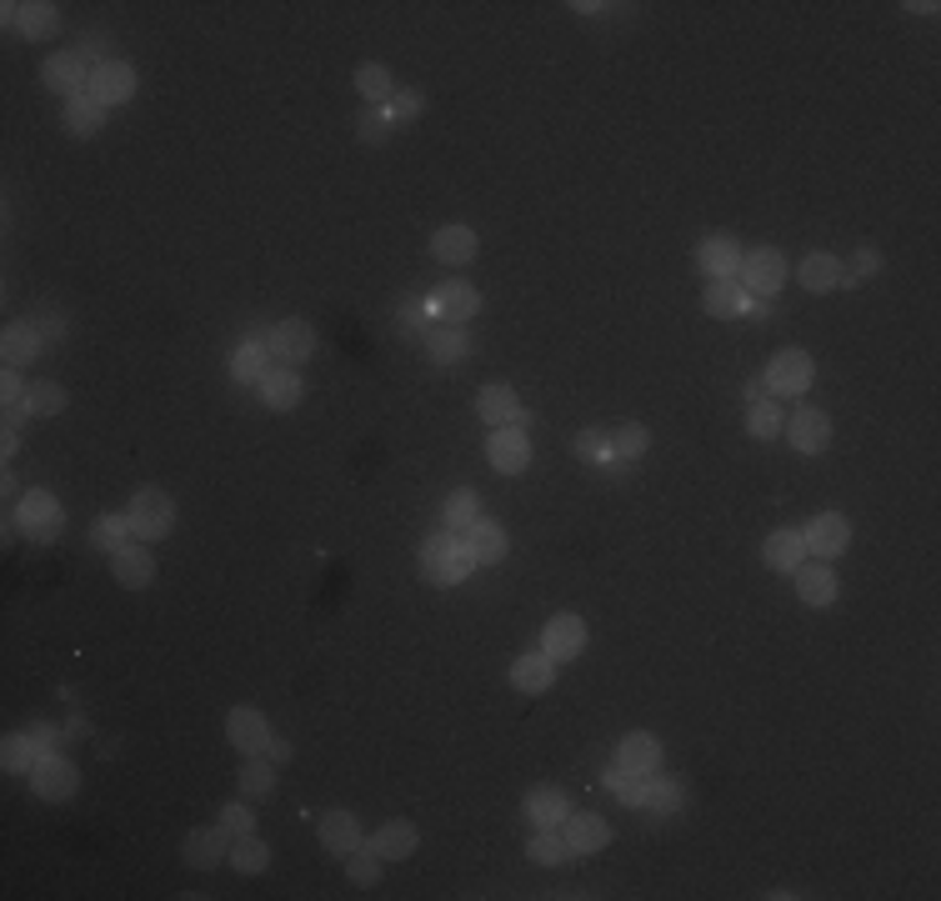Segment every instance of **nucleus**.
I'll list each match as a JSON object with an SVG mask.
<instances>
[{
    "label": "nucleus",
    "mask_w": 941,
    "mask_h": 901,
    "mask_svg": "<svg viewBox=\"0 0 941 901\" xmlns=\"http://www.w3.org/2000/svg\"><path fill=\"white\" fill-rule=\"evenodd\" d=\"M231 841H236V836H231L226 826H201V832H191L181 841V857H185V867L211 871V867H221V861H231Z\"/></svg>",
    "instance_id": "obj_10"
},
{
    "label": "nucleus",
    "mask_w": 941,
    "mask_h": 901,
    "mask_svg": "<svg viewBox=\"0 0 941 901\" xmlns=\"http://www.w3.org/2000/svg\"><path fill=\"white\" fill-rule=\"evenodd\" d=\"M801 561H806V541H801V532L781 526V532L767 536V566L771 571H796Z\"/></svg>",
    "instance_id": "obj_34"
},
{
    "label": "nucleus",
    "mask_w": 941,
    "mask_h": 901,
    "mask_svg": "<svg viewBox=\"0 0 941 901\" xmlns=\"http://www.w3.org/2000/svg\"><path fill=\"white\" fill-rule=\"evenodd\" d=\"M31 792L41 796V802H71V796L81 792V771L71 766L61 751H55V757H41L31 771Z\"/></svg>",
    "instance_id": "obj_7"
},
{
    "label": "nucleus",
    "mask_w": 941,
    "mask_h": 901,
    "mask_svg": "<svg viewBox=\"0 0 941 901\" xmlns=\"http://www.w3.org/2000/svg\"><path fill=\"white\" fill-rule=\"evenodd\" d=\"M747 301L751 296L741 291V281H706V291H702V305L716 321H736V315L747 311Z\"/></svg>",
    "instance_id": "obj_33"
},
{
    "label": "nucleus",
    "mask_w": 941,
    "mask_h": 901,
    "mask_svg": "<svg viewBox=\"0 0 941 901\" xmlns=\"http://www.w3.org/2000/svg\"><path fill=\"white\" fill-rule=\"evenodd\" d=\"M787 436H791V451H801V457H816V451H826V446H832V416L812 411V406H801V411H791Z\"/></svg>",
    "instance_id": "obj_14"
},
{
    "label": "nucleus",
    "mask_w": 941,
    "mask_h": 901,
    "mask_svg": "<svg viewBox=\"0 0 941 901\" xmlns=\"http://www.w3.org/2000/svg\"><path fill=\"white\" fill-rule=\"evenodd\" d=\"M0 401H6V411L25 401V380L15 376V371H6V380H0Z\"/></svg>",
    "instance_id": "obj_57"
},
{
    "label": "nucleus",
    "mask_w": 941,
    "mask_h": 901,
    "mask_svg": "<svg viewBox=\"0 0 941 901\" xmlns=\"http://www.w3.org/2000/svg\"><path fill=\"white\" fill-rule=\"evenodd\" d=\"M86 96L96 100V106H126V100L136 96V71H130L126 61H96V66H90Z\"/></svg>",
    "instance_id": "obj_8"
},
{
    "label": "nucleus",
    "mask_w": 941,
    "mask_h": 901,
    "mask_svg": "<svg viewBox=\"0 0 941 901\" xmlns=\"http://www.w3.org/2000/svg\"><path fill=\"white\" fill-rule=\"evenodd\" d=\"M646 446H651V431L641 421H627V426H617V431H611V457H617V461L646 457Z\"/></svg>",
    "instance_id": "obj_45"
},
{
    "label": "nucleus",
    "mask_w": 941,
    "mask_h": 901,
    "mask_svg": "<svg viewBox=\"0 0 941 901\" xmlns=\"http://www.w3.org/2000/svg\"><path fill=\"white\" fill-rule=\"evenodd\" d=\"M0 451H6V457H15V451H21V436H15V426H6V431H0Z\"/></svg>",
    "instance_id": "obj_59"
},
{
    "label": "nucleus",
    "mask_w": 941,
    "mask_h": 901,
    "mask_svg": "<svg viewBox=\"0 0 941 901\" xmlns=\"http://www.w3.org/2000/svg\"><path fill=\"white\" fill-rule=\"evenodd\" d=\"M271 361H281V366H301V361H311L316 351V331L311 321H301V315H291V321H281V326H271Z\"/></svg>",
    "instance_id": "obj_11"
},
{
    "label": "nucleus",
    "mask_w": 941,
    "mask_h": 901,
    "mask_svg": "<svg viewBox=\"0 0 941 901\" xmlns=\"http://www.w3.org/2000/svg\"><path fill=\"white\" fill-rule=\"evenodd\" d=\"M346 877H351V887H376L381 881V857L371 847H356L346 857Z\"/></svg>",
    "instance_id": "obj_49"
},
{
    "label": "nucleus",
    "mask_w": 941,
    "mask_h": 901,
    "mask_svg": "<svg viewBox=\"0 0 941 901\" xmlns=\"http://www.w3.org/2000/svg\"><path fill=\"white\" fill-rule=\"evenodd\" d=\"M0 351H6V366H31V361L41 356V326H35V321H15V326H6Z\"/></svg>",
    "instance_id": "obj_31"
},
{
    "label": "nucleus",
    "mask_w": 941,
    "mask_h": 901,
    "mask_svg": "<svg viewBox=\"0 0 941 901\" xmlns=\"http://www.w3.org/2000/svg\"><path fill=\"white\" fill-rule=\"evenodd\" d=\"M796 281H801V291H812V296H832L836 286H846V271H842V261H836V256L816 250V256H806V261L796 266Z\"/></svg>",
    "instance_id": "obj_26"
},
{
    "label": "nucleus",
    "mask_w": 941,
    "mask_h": 901,
    "mask_svg": "<svg viewBox=\"0 0 941 901\" xmlns=\"http://www.w3.org/2000/svg\"><path fill=\"white\" fill-rule=\"evenodd\" d=\"M787 286V256L771 246H757L747 250V261H741V291L747 296H777Z\"/></svg>",
    "instance_id": "obj_5"
},
{
    "label": "nucleus",
    "mask_w": 941,
    "mask_h": 901,
    "mask_svg": "<svg viewBox=\"0 0 941 901\" xmlns=\"http://www.w3.org/2000/svg\"><path fill=\"white\" fill-rule=\"evenodd\" d=\"M812 376H816L812 356H806L801 346H787V351H777L771 366H767V391L771 396H801L806 386H812Z\"/></svg>",
    "instance_id": "obj_4"
},
{
    "label": "nucleus",
    "mask_w": 941,
    "mask_h": 901,
    "mask_svg": "<svg viewBox=\"0 0 941 901\" xmlns=\"http://www.w3.org/2000/svg\"><path fill=\"white\" fill-rule=\"evenodd\" d=\"M0 761H6V771H11V776H31L35 761H41V751H35L31 731H15V737H6V747H0Z\"/></svg>",
    "instance_id": "obj_43"
},
{
    "label": "nucleus",
    "mask_w": 941,
    "mask_h": 901,
    "mask_svg": "<svg viewBox=\"0 0 941 901\" xmlns=\"http://www.w3.org/2000/svg\"><path fill=\"white\" fill-rule=\"evenodd\" d=\"M266 371H271V346H266V341H246V346H236V356H231V380H240V386H260Z\"/></svg>",
    "instance_id": "obj_32"
},
{
    "label": "nucleus",
    "mask_w": 941,
    "mask_h": 901,
    "mask_svg": "<svg viewBox=\"0 0 941 901\" xmlns=\"http://www.w3.org/2000/svg\"><path fill=\"white\" fill-rule=\"evenodd\" d=\"M477 416L496 431V426H526V411H521V396L511 391V386H481V396H477Z\"/></svg>",
    "instance_id": "obj_21"
},
{
    "label": "nucleus",
    "mask_w": 941,
    "mask_h": 901,
    "mask_svg": "<svg viewBox=\"0 0 941 901\" xmlns=\"http://www.w3.org/2000/svg\"><path fill=\"white\" fill-rule=\"evenodd\" d=\"M562 836H566V851L571 857H591V851H601L611 841V826H607V816H596V812H571L562 822Z\"/></svg>",
    "instance_id": "obj_16"
},
{
    "label": "nucleus",
    "mask_w": 941,
    "mask_h": 901,
    "mask_svg": "<svg viewBox=\"0 0 941 901\" xmlns=\"http://www.w3.org/2000/svg\"><path fill=\"white\" fill-rule=\"evenodd\" d=\"M231 867H236L240 877H260V871L271 867V847H266L256 832L236 836V841H231Z\"/></svg>",
    "instance_id": "obj_37"
},
{
    "label": "nucleus",
    "mask_w": 941,
    "mask_h": 901,
    "mask_svg": "<svg viewBox=\"0 0 941 901\" xmlns=\"http://www.w3.org/2000/svg\"><path fill=\"white\" fill-rule=\"evenodd\" d=\"M61 120H65V131L86 141V136L100 131V120H106V106H96L90 96H71V100H65V116H61Z\"/></svg>",
    "instance_id": "obj_38"
},
{
    "label": "nucleus",
    "mask_w": 941,
    "mask_h": 901,
    "mask_svg": "<svg viewBox=\"0 0 941 901\" xmlns=\"http://www.w3.org/2000/svg\"><path fill=\"white\" fill-rule=\"evenodd\" d=\"M356 90L366 106H391V96H396V81H391L386 66H376V61H366V66L356 71Z\"/></svg>",
    "instance_id": "obj_40"
},
{
    "label": "nucleus",
    "mask_w": 941,
    "mask_h": 901,
    "mask_svg": "<svg viewBox=\"0 0 941 901\" xmlns=\"http://www.w3.org/2000/svg\"><path fill=\"white\" fill-rule=\"evenodd\" d=\"M431 311L441 315V321H471V315L481 311V296L471 291L466 281H446V286H436V296H431Z\"/></svg>",
    "instance_id": "obj_27"
},
{
    "label": "nucleus",
    "mask_w": 941,
    "mask_h": 901,
    "mask_svg": "<svg viewBox=\"0 0 941 901\" xmlns=\"http://www.w3.org/2000/svg\"><path fill=\"white\" fill-rule=\"evenodd\" d=\"M126 516H130V536H136V541H161V536H171V526H175V506L161 486L136 491Z\"/></svg>",
    "instance_id": "obj_2"
},
{
    "label": "nucleus",
    "mask_w": 941,
    "mask_h": 901,
    "mask_svg": "<svg viewBox=\"0 0 941 901\" xmlns=\"http://www.w3.org/2000/svg\"><path fill=\"white\" fill-rule=\"evenodd\" d=\"M126 532H130V516H100V522L90 526V541H96L100 551H120V546H126Z\"/></svg>",
    "instance_id": "obj_50"
},
{
    "label": "nucleus",
    "mask_w": 941,
    "mask_h": 901,
    "mask_svg": "<svg viewBox=\"0 0 941 901\" xmlns=\"http://www.w3.org/2000/svg\"><path fill=\"white\" fill-rule=\"evenodd\" d=\"M31 741H35V751H41V757H55V751H61V731L45 727V721H35V727H31Z\"/></svg>",
    "instance_id": "obj_55"
},
{
    "label": "nucleus",
    "mask_w": 941,
    "mask_h": 901,
    "mask_svg": "<svg viewBox=\"0 0 941 901\" xmlns=\"http://www.w3.org/2000/svg\"><path fill=\"white\" fill-rule=\"evenodd\" d=\"M21 406H25V416H55V411H65V386H61V380H35Z\"/></svg>",
    "instance_id": "obj_47"
},
{
    "label": "nucleus",
    "mask_w": 941,
    "mask_h": 901,
    "mask_svg": "<svg viewBox=\"0 0 941 901\" xmlns=\"http://www.w3.org/2000/svg\"><path fill=\"white\" fill-rule=\"evenodd\" d=\"M316 832H321V847L331 851V857H341V861H346L356 847H366V836H361L356 812H341V806H335V812H325Z\"/></svg>",
    "instance_id": "obj_20"
},
{
    "label": "nucleus",
    "mask_w": 941,
    "mask_h": 901,
    "mask_svg": "<svg viewBox=\"0 0 941 901\" xmlns=\"http://www.w3.org/2000/svg\"><path fill=\"white\" fill-rule=\"evenodd\" d=\"M526 857L536 861V867H562V861L571 857V851H566V836L556 832V826H536V836H531Z\"/></svg>",
    "instance_id": "obj_42"
},
{
    "label": "nucleus",
    "mask_w": 941,
    "mask_h": 901,
    "mask_svg": "<svg viewBox=\"0 0 941 901\" xmlns=\"http://www.w3.org/2000/svg\"><path fill=\"white\" fill-rule=\"evenodd\" d=\"M461 546H466V556H471L477 566H496L501 556H506V532H501V522L477 516V522L461 532Z\"/></svg>",
    "instance_id": "obj_22"
},
{
    "label": "nucleus",
    "mask_w": 941,
    "mask_h": 901,
    "mask_svg": "<svg viewBox=\"0 0 941 901\" xmlns=\"http://www.w3.org/2000/svg\"><path fill=\"white\" fill-rule=\"evenodd\" d=\"M511 682H516V691L542 696V691H552V682H556V662L546 652H526V656L511 662Z\"/></svg>",
    "instance_id": "obj_28"
},
{
    "label": "nucleus",
    "mask_w": 941,
    "mask_h": 901,
    "mask_svg": "<svg viewBox=\"0 0 941 901\" xmlns=\"http://www.w3.org/2000/svg\"><path fill=\"white\" fill-rule=\"evenodd\" d=\"M260 757L271 761V766H286V761H291V741L271 731V737H266V747H260Z\"/></svg>",
    "instance_id": "obj_58"
},
{
    "label": "nucleus",
    "mask_w": 941,
    "mask_h": 901,
    "mask_svg": "<svg viewBox=\"0 0 941 901\" xmlns=\"http://www.w3.org/2000/svg\"><path fill=\"white\" fill-rule=\"evenodd\" d=\"M0 11H6V25H15L25 41H51V35L61 31V11H55L51 0H31V6L11 0V6H0Z\"/></svg>",
    "instance_id": "obj_12"
},
{
    "label": "nucleus",
    "mask_w": 941,
    "mask_h": 901,
    "mask_svg": "<svg viewBox=\"0 0 941 901\" xmlns=\"http://www.w3.org/2000/svg\"><path fill=\"white\" fill-rule=\"evenodd\" d=\"M836 591H842V587H836L832 561H812V566L801 561L796 566V597L806 601V607H832Z\"/></svg>",
    "instance_id": "obj_25"
},
{
    "label": "nucleus",
    "mask_w": 941,
    "mask_h": 901,
    "mask_svg": "<svg viewBox=\"0 0 941 901\" xmlns=\"http://www.w3.org/2000/svg\"><path fill=\"white\" fill-rule=\"evenodd\" d=\"M226 737H231V747H236L240 757H260V747H266V737H271V721L260 717L256 706H231Z\"/></svg>",
    "instance_id": "obj_18"
},
{
    "label": "nucleus",
    "mask_w": 941,
    "mask_h": 901,
    "mask_svg": "<svg viewBox=\"0 0 941 901\" xmlns=\"http://www.w3.org/2000/svg\"><path fill=\"white\" fill-rule=\"evenodd\" d=\"M276 792V766L266 757H250L246 766H240V796L246 802H260V796Z\"/></svg>",
    "instance_id": "obj_44"
},
{
    "label": "nucleus",
    "mask_w": 941,
    "mask_h": 901,
    "mask_svg": "<svg viewBox=\"0 0 941 901\" xmlns=\"http://www.w3.org/2000/svg\"><path fill=\"white\" fill-rule=\"evenodd\" d=\"M256 391L271 411H291V406L301 401V376H296V371H266V380H260Z\"/></svg>",
    "instance_id": "obj_36"
},
{
    "label": "nucleus",
    "mask_w": 941,
    "mask_h": 901,
    "mask_svg": "<svg viewBox=\"0 0 941 901\" xmlns=\"http://www.w3.org/2000/svg\"><path fill=\"white\" fill-rule=\"evenodd\" d=\"M526 816H531V826H562L566 816H571V802H566L562 786H531Z\"/></svg>",
    "instance_id": "obj_29"
},
{
    "label": "nucleus",
    "mask_w": 941,
    "mask_h": 901,
    "mask_svg": "<svg viewBox=\"0 0 941 901\" xmlns=\"http://www.w3.org/2000/svg\"><path fill=\"white\" fill-rule=\"evenodd\" d=\"M446 526H451V532H466V526L477 522L481 516V501H477V491H451V496H446Z\"/></svg>",
    "instance_id": "obj_48"
},
{
    "label": "nucleus",
    "mask_w": 941,
    "mask_h": 901,
    "mask_svg": "<svg viewBox=\"0 0 941 901\" xmlns=\"http://www.w3.org/2000/svg\"><path fill=\"white\" fill-rule=\"evenodd\" d=\"M221 826H226L231 836H250L256 832V812H250L246 802H231L226 812H221Z\"/></svg>",
    "instance_id": "obj_52"
},
{
    "label": "nucleus",
    "mask_w": 941,
    "mask_h": 901,
    "mask_svg": "<svg viewBox=\"0 0 941 901\" xmlns=\"http://www.w3.org/2000/svg\"><path fill=\"white\" fill-rule=\"evenodd\" d=\"M416 841H421V836H416L411 822H386V826H381V832L366 841V847L376 851L381 861H406V857L416 851Z\"/></svg>",
    "instance_id": "obj_30"
},
{
    "label": "nucleus",
    "mask_w": 941,
    "mask_h": 901,
    "mask_svg": "<svg viewBox=\"0 0 941 901\" xmlns=\"http://www.w3.org/2000/svg\"><path fill=\"white\" fill-rule=\"evenodd\" d=\"M641 806H646L651 816H676L682 812V786L661 782V776H646V782H641Z\"/></svg>",
    "instance_id": "obj_41"
},
{
    "label": "nucleus",
    "mask_w": 941,
    "mask_h": 901,
    "mask_svg": "<svg viewBox=\"0 0 941 901\" xmlns=\"http://www.w3.org/2000/svg\"><path fill=\"white\" fill-rule=\"evenodd\" d=\"M471 566L477 561L466 556V546L456 532H431L421 541V571H426L431 587H461L466 576H471Z\"/></svg>",
    "instance_id": "obj_1"
},
{
    "label": "nucleus",
    "mask_w": 941,
    "mask_h": 901,
    "mask_svg": "<svg viewBox=\"0 0 941 901\" xmlns=\"http://www.w3.org/2000/svg\"><path fill=\"white\" fill-rule=\"evenodd\" d=\"M801 541H806V556L836 561V556L852 546V522H846L842 511H822L812 526H801Z\"/></svg>",
    "instance_id": "obj_6"
},
{
    "label": "nucleus",
    "mask_w": 941,
    "mask_h": 901,
    "mask_svg": "<svg viewBox=\"0 0 941 901\" xmlns=\"http://www.w3.org/2000/svg\"><path fill=\"white\" fill-rule=\"evenodd\" d=\"M747 431L757 436V441H777V436L787 431V411H781L777 401H761V396H751V406H747Z\"/></svg>",
    "instance_id": "obj_39"
},
{
    "label": "nucleus",
    "mask_w": 941,
    "mask_h": 901,
    "mask_svg": "<svg viewBox=\"0 0 941 901\" xmlns=\"http://www.w3.org/2000/svg\"><path fill=\"white\" fill-rule=\"evenodd\" d=\"M576 457L581 461H611V436L607 431H581L576 436Z\"/></svg>",
    "instance_id": "obj_51"
},
{
    "label": "nucleus",
    "mask_w": 941,
    "mask_h": 901,
    "mask_svg": "<svg viewBox=\"0 0 941 901\" xmlns=\"http://www.w3.org/2000/svg\"><path fill=\"white\" fill-rule=\"evenodd\" d=\"M486 457H491V471L501 476H521L531 466V441H526V426H496L486 441Z\"/></svg>",
    "instance_id": "obj_9"
},
{
    "label": "nucleus",
    "mask_w": 941,
    "mask_h": 901,
    "mask_svg": "<svg viewBox=\"0 0 941 901\" xmlns=\"http://www.w3.org/2000/svg\"><path fill=\"white\" fill-rule=\"evenodd\" d=\"M421 110H426L421 90H396V96H391V106H386V116L391 120H416Z\"/></svg>",
    "instance_id": "obj_53"
},
{
    "label": "nucleus",
    "mask_w": 941,
    "mask_h": 901,
    "mask_svg": "<svg viewBox=\"0 0 941 901\" xmlns=\"http://www.w3.org/2000/svg\"><path fill=\"white\" fill-rule=\"evenodd\" d=\"M426 351H431V361H441V366H456V361L466 356V331L456 326V321H436V326H426Z\"/></svg>",
    "instance_id": "obj_35"
},
{
    "label": "nucleus",
    "mask_w": 941,
    "mask_h": 901,
    "mask_svg": "<svg viewBox=\"0 0 941 901\" xmlns=\"http://www.w3.org/2000/svg\"><path fill=\"white\" fill-rule=\"evenodd\" d=\"M741 261H747V250L736 246L731 236H706L696 246V266L706 271V281H736L741 276Z\"/></svg>",
    "instance_id": "obj_13"
},
{
    "label": "nucleus",
    "mask_w": 941,
    "mask_h": 901,
    "mask_svg": "<svg viewBox=\"0 0 941 901\" xmlns=\"http://www.w3.org/2000/svg\"><path fill=\"white\" fill-rule=\"evenodd\" d=\"M641 782H646V776H631V771H621V766L607 771V786L621 796V802H637L641 806Z\"/></svg>",
    "instance_id": "obj_54"
},
{
    "label": "nucleus",
    "mask_w": 941,
    "mask_h": 901,
    "mask_svg": "<svg viewBox=\"0 0 941 901\" xmlns=\"http://www.w3.org/2000/svg\"><path fill=\"white\" fill-rule=\"evenodd\" d=\"M477 250H481V240H477V230L471 226H441L431 236V256L436 261H446V266H471L477 261Z\"/></svg>",
    "instance_id": "obj_24"
},
{
    "label": "nucleus",
    "mask_w": 941,
    "mask_h": 901,
    "mask_svg": "<svg viewBox=\"0 0 941 901\" xmlns=\"http://www.w3.org/2000/svg\"><path fill=\"white\" fill-rule=\"evenodd\" d=\"M41 76H45V86L61 90L65 100L86 96V86H90V71H86V55H81V51H55L51 61H45Z\"/></svg>",
    "instance_id": "obj_17"
},
{
    "label": "nucleus",
    "mask_w": 941,
    "mask_h": 901,
    "mask_svg": "<svg viewBox=\"0 0 941 901\" xmlns=\"http://www.w3.org/2000/svg\"><path fill=\"white\" fill-rule=\"evenodd\" d=\"M542 652L552 656L556 666L571 662V656H581L586 652V621L581 616H552L546 621V631H542Z\"/></svg>",
    "instance_id": "obj_19"
},
{
    "label": "nucleus",
    "mask_w": 941,
    "mask_h": 901,
    "mask_svg": "<svg viewBox=\"0 0 941 901\" xmlns=\"http://www.w3.org/2000/svg\"><path fill=\"white\" fill-rule=\"evenodd\" d=\"M15 526H21L31 541H55L65 526V511L51 491H25L21 506H15Z\"/></svg>",
    "instance_id": "obj_3"
},
{
    "label": "nucleus",
    "mask_w": 941,
    "mask_h": 901,
    "mask_svg": "<svg viewBox=\"0 0 941 901\" xmlns=\"http://www.w3.org/2000/svg\"><path fill=\"white\" fill-rule=\"evenodd\" d=\"M391 131H396V120L386 116V106H361L356 110V136L366 146H386Z\"/></svg>",
    "instance_id": "obj_46"
},
{
    "label": "nucleus",
    "mask_w": 941,
    "mask_h": 901,
    "mask_svg": "<svg viewBox=\"0 0 941 901\" xmlns=\"http://www.w3.org/2000/svg\"><path fill=\"white\" fill-rule=\"evenodd\" d=\"M110 571H116L120 587L141 591L156 581V556H151V541H126L120 551H110Z\"/></svg>",
    "instance_id": "obj_15"
},
{
    "label": "nucleus",
    "mask_w": 941,
    "mask_h": 901,
    "mask_svg": "<svg viewBox=\"0 0 941 901\" xmlns=\"http://www.w3.org/2000/svg\"><path fill=\"white\" fill-rule=\"evenodd\" d=\"M617 766L631 771V776H656L661 771V741L646 737V731H631V737L617 741Z\"/></svg>",
    "instance_id": "obj_23"
},
{
    "label": "nucleus",
    "mask_w": 941,
    "mask_h": 901,
    "mask_svg": "<svg viewBox=\"0 0 941 901\" xmlns=\"http://www.w3.org/2000/svg\"><path fill=\"white\" fill-rule=\"evenodd\" d=\"M877 266H881L877 246H856V261H852V281H856V276H877Z\"/></svg>",
    "instance_id": "obj_56"
}]
</instances>
